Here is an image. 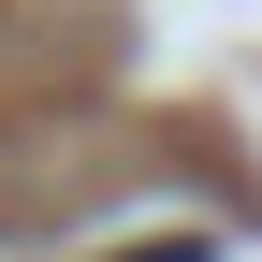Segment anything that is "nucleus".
Instances as JSON below:
<instances>
[{"label": "nucleus", "instance_id": "f257e3e1", "mask_svg": "<svg viewBox=\"0 0 262 262\" xmlns=\"http://www.w3.org/2000/svg\"><path fill=\"white\" fill-rule=\"evenodd\" d=\"M102 262H204V233H146V248H102Z\"/></svg>", "mask_w": 262, "mask_h": 262}]
</instances>
